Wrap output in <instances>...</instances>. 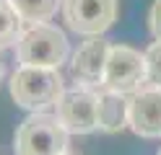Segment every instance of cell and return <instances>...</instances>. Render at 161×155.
Segmentation results:
<instances>
[{
    "label": "cell",
    "mask_w": 161,
    "mask_h": 155,
    "mask_svg": "<svg viewBox=\"0 0 161 155\" xmlns=\"http://www.w3.org/2000/svg\"><path fill=\"white\" fill-rule=\"evenodd\" d=\"M11 98L16 106L26 111H44L47 106H55L60 96L65 93V80L57 67H29L21 65L11 75Z\"/></svg>",
    "instance_id": "1"
},
{
    "label": "cell",
    "mask_w": 161,
    "mask_h": 155,
    "mask_svg": "<svg viewBox=\"0 0 161 155\" xmlns=\"http://www.w3.org/2000/svg\"><path fill=\"white\" fill-rule=\"evenodd\" d=\"M16 57L29 67H57L70 57V44L63 28L52 23H29L16 41Z\"/></svg>",
    "instance_id": "2"
},
{
    "label": "cell",
    "mask_w": 161,
    "mask_h": 155,
    "mask_svg": "<svg viewBox=\"0 0 161 155\" xmlns=\"http://www.w3.org/2000/svg\"><path fill=\"white\" fill-rule=\"evenodd\" d=\"M65 127L57 116L44 111H34L16 127L13 134V152L16 155H63L68 152Z\"/></svg>",
    "instance_id": "3"
},
{
    "label": "cell",
    "mask_w": 161,
    "mask_h": 155,
    "mask_svg": "<svg viewBox=\"0 0 161 155\" xmlns=\"http://www.w3.org/2000/svg\"><path fill=\"white\" fill-rule=\"evenodd\" d=\"M146 80H148L146 52H138L127 44H112L102 88L112 93L133 96L140 88H146Z\"/></svg>",
    "instance_id": "4"
},
{
    "label": "cell",
    "mask_w": 161,
    "mask_h": 155,
    "mask_svg": "<svg viewBox=\"0 0 161 155\" xmlns=\"http://www.w3.org/2000/svg\"><path fill=\"white\" fill-rule=\"evenodd\" d=\"M55 116L68 134H91L99 129V90L88 85L65 88L55 103Z\"/></svg>",
    "instance_id": "5"
},
{
    "label": "cell",
    "mask_w": 161,
    "mask_h": 155,
    "mask_svg": "<svg viewBox=\"0 0 161 155\" xmlns=\"http://www.w3.org/2000/svg\"><path fill=\"white\" fill-rule=\"evenodd\" d=\"M63 21L80 36H102L117 21V0H63Z\"/></svg>",
    "instance_id": "6"
},
{
    "label": "cell",
    "mask_w": 161,
    "mask_h": 155,
    "mask_svg": "<svg viewBox=\"0 0 161 155\" xmlns=\"http://www.w3.org/2000/svg\"><path fill=\"white\" fill-rule=\"evenodd\" d=\"M109 44L102 36H88L83 44L73 52V78L80 85L88 88H102L104 83V70H107V59H109Z\"/></svg>",
    "instance_id": "7"
},
{
    "label": "cell",
    "mask_w": 161,
    "mask_h": 155,
    "mask_svg": "<svg viewBox=\"0 0 161 155\" xmlns=\"http://www.w3.org/2000/svg\"><path fill=\"white\" fill-rule=\"evenodd\" d=\"M130 129L138 137H161V88H140L130 96Z\"/></svg>",
    "instance_id": "8"
},
{
    "label": "cell",
    "mask_w": 161,
    "mask_h": 155,
    "mask_svg": "<svg viewBox=\"0 0 161 155\" xmlns=\"http://www.w3.org/2000/svg\"><path fill=\"white\" fill-rule=\"evenodd\" d=\"M130 127V96L104 90L99 93V129L102 132H122Z\"/></svg>",
    "instance_id": "9"
},
{
    "label": "cell",
    "mask_w": 161,
    "mask_h": 155,
    "mask_svg": "<svg viewBox=\"0 0 161 155\" xmlns=\"http://www.w3.org/2000/svg\"><path fill=\"white\" fill-rule=\"evenodd\" d=\"M11 5L24 23H47L57 8H63V0H11Z\"/></svg>",
    "instance_id": "10"
},
{
    "label": "cell",
    "mask_w": 161,
    "mask_h": 155,
    "mask_svg": "<svg viewBox=\"0 0 161 155\" xmlns=\"http://www.w3.org/2000/svg\"><path fill=\"white\" fill-rule=\"evenodd\" d=\"M24 31V21L11 5V0H0V52L13 47Z\"/></svg>",
    "instance_id": "11"
},
{
    "label": "cell",
    "mask_w": 161,
    "mask_h": 155,
    "mask_svg": "<svg viewBox=\"0 0 161 155\" xmlns=\"http://www.w3.org/2000/svg\"><path fill=\"white\" fill-rule=\"evenodd\" d=\"M146 65H148V88H161V41H153L146 49Z\"/></svg>",
    "instance_id": "12"
},
{
    "label": "cell",
    "mask_w": 161,
    "mask_h": 155,
    "mask_svg": "<svg viewBox=\"0 0 161 155\" xmlns=\"http://www.w3.org/2000/svg\"><path fill=\"white\" fill-rule=\"evenodd\" d=\"M148 28L156 41H161V0H153V5L148 10Z\"/></svg>",
    "instance_id": "13"
},
{
    "label": "cell",
    "mask_w": 161,
    "mask_h": 155,
    "mask_svg": "<svg viewBox=\"0 0 161 155\" xmlns=\"http://www.w3.org/2000/svg\"><path fill=\"white\" fill-rule=\"evenodd\" d=\"M3 75H5V62L0 59V83H3Z\"/></svg>",
    "instance_id": "14"
},
{
    "label": "cell",
    "mask_w": 161,
    "mask_h": 155,
    "mask_svg": "<svg viewBox=\"0 0 161 155\" xmlns=\"http://www.w3.org/2000/svg\"><path fill=\"white\" fill-rule=\"evenodd\" d=\"M63 155H73V152H63Z\"/></svg>",
    "instance_id": "15"
},
{
    "label": "cell",
    "mask_w": 161,
    "mask_h": 155,
    "mask_svg": "<svg viewBox=\"0 0 161 155\" xmlns=\"http://www.w3.org/2000/svg\"><path fill=\"white\" fill-rule=\"evenodd\" d=\"M158 155H161V147H158Z\"/></svg>",
    "instance_id": "16"
}]
</instances>
